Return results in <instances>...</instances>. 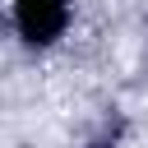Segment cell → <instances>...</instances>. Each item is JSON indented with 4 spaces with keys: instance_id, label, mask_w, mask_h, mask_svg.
Segmentation results:
<instances>
[{
    "instance_id": "1",
    "label": "cell",
    "mask_w": 148,
    "mask_h": 148,
    "mask_svg": "<svg viewBox=\"0 0 148 148\" xmlns=\"http://www.w3.org/2000/svg\"><path fill=\"white\" fill-rule=\"evenodd\" d=\"M14 18L32 42H51L65 28V0H14Z\"/></svg>"
}]
</instances>
